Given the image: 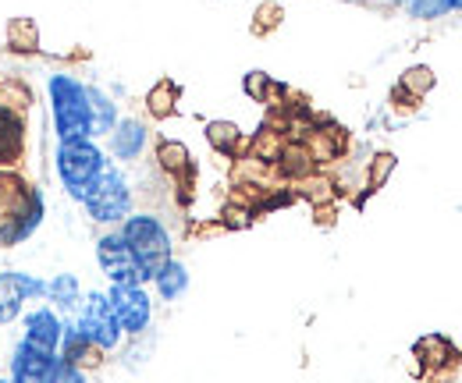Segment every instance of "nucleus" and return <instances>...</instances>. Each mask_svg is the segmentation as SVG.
Here are the masks:
<instances>
[{"instance_id": "10", "label": "nucleus", "mask_w": 462, "mask_h": 383, "mask_svg": "<svg viewBox=\"0 0 462 383\" xmlns=\"http://www.w3.org/2000/svg\"><path fill=\"white\" fill-rule=\"evenodd\" d=\"M97 267L107 277V284H143V274L132 260V249L125 245L117 227H107L97 238Z\"/></svg>"}, {"instance_id": "17", "label": "nucleus", "mask_w": 462, "mask_h": 383, "mask_svg": "<svg viewBox=\"0 0 462 383\" xmlns=\"http://www.w3.org/2000/svg\"><path fill=\"white\" fill-rule=\"evenodd\" d=\"M207 142H210V150L221 153V157H238L245 139H242V128H238L235 121L217 117V121H207Z\"/></svg>"}, {"instance_id": "14", "label": "nucleus", "mask_w": 462, "mask_h": 383, "mask_svg": "<svg viewBox=\"0 0 462 383\" xmlns=\"http://www.w3.org/2000/svg\"><path fill=\"white\" fill-rule=\"evenodd\" d=\"M82 295H86V287H82L79 274L47 277V305H51V309H58L60 316H75V309H79Z\"/></svg>"}, {"instance_id": "27", "label": "nucleus", "mask_w": 462, "mask_h": 383, "mask_svg": "<svg viewBox=\"0 0 462 383\" xmlns=\"http://www.w3.org/2000/svg\"><path fill=\"white\" fill-rule=\"evenodd\" d=\"M242 89H245V96H249L253 104H267L271 93H274V82H271L267 71H249V75L242 78Z\"/></svg>"}, {"instance_id": "12", "label": "nucleus", "mask_w": 462, "mask_h": 383, "mask_svg": "<svg viewBox=\"0 0 462 383\" xmlns=\"http://www.w3.org/2000/svg\"><path fill=\"white\" fill-rule=\"evenodd\" d=\"M60 330H64V316L58 309H51L47 302H40V305L22 313V341H29V344H36L43 351H58Z\"/></svg>"}, {"instance_id": "4", "label": "nucleus", "mask_w": 462, "mask_h": 383, "mask_svg": "<svg viewBox=\"0 0 462 383\" xmlns=\"http://www.w3.org/2000/svg\"><path fill=\"white\" fill-rule=\"evenodd\" d=\"M82 210L100 227H117L135 210V192H132V181H128L125 167L107 164L100 170V178L89 185V192L82 199Z\"/></svg>"}, {"instance_id": "8", "label": "nucleus", "mask_w": 462, "mask_h": 383, "mask_svg": "<svg viewBox=\"0 0 462 383\" xmlns=\"http://www.w3.org/2000/svg\"><path fill=\"white\" fill-rule=\"evenodd\" d=\"M43 220H47V196H43V188L32 185V192L25 196L22 206L0 214V249H14V245L29 242L43 227Z\"/></svg>"}, {"instance_id": "29", "label": "nucleus", "mask_w": 462, "mask_h": 383, "mask_svg": "<svg viewBox=\"0 0 462 383\" xmlns=\"http://www.w3.org/2000/svg\"><path fill=\"white\" fill-rule=\"evenodd\" d=\"M43 383H93V380H89V373H86V369H79V366H68V362H60V359H58L54 373H51V377H47Z\"/></svg>"}, {"instance_id": "13", "label": "nucleus", "mask_w": 462, "mask_h": 383, "mask_svg": "<svg viewBox=\"0 0 462 383\" xmlns=\"http://www.w3.org/2000/svg\"><path fill=\"white\" fill-rule=\"evenodd\" d=\"M58 359L68 366H79V369H97L104 362V355L89 344V337L79 330L75 316H64V330H60V344H58Z\"/></svg>"}, {"instance_id": "6", "label": "nucleus", "mask_w": 462, "mask_h": 383, "mask_svg": "<svg viewBox=\"0 0 462 383\" xmlns=\"http://www.w3.org/2000/svg\"><path fill=\"white\" fill-rule=\"evenodd\" d=\"M107 302L125 337H143L153 324V295L146 284H107Z\"/></svg>"}, {"instance_id": "2", "label": "nucleus", "mask_w": 462, "mask_h": 383, "mask_svg": "<svg viewBox=\"0 0 462 383\" xmlns=\"http://www.w3.org/2000/svg\"><path fill=\"white\" fill-rule=\"evenodd\" d=\"M117 231H121L125 245L132 249V260H135V267L143 274V284H150L157 277V270L174 256V238L168 231V223L157 214H150V210H132L117 223Z\"/></svg>"}, {"instance_id": "7", "label": "nucleus", "mask_w": 462, "mask_h": 383, "mask_svg": "<svg viewBox=\"0 0 462 383\" xmlns=\"http://www.w3.org/2000/svg\"><path fill=\"white\" fill-rule=\"evenodd\" d=\"M29 146L25 104L11 96V82L0 86V170H14Z\"/></svg>"}, {"instance_id": "18", "label": "nucleus", "mask_w": 462, "mask_h": 383, "mask_svg": "<svg viewBox=\"0 0 462 383\" xmlns=\"http://www.w3.org/2000/svg\"><path fill=\"white\" fill-rule=\"evenodd\" d=\"M153 160H157V167H161L168 178H181V174H189V167H192V153H189V146L178 142V139H161L157 150H153Z\"/></svg>"}, {"instance_id": "15", "label": "nucleus", "mask_w": 462, "mask_h": 383, "mask_svg": "<svg viewBox=\"0 0 462 383\" xmlns=\"http://www.w3.org/2000/svg\"><path fill=\"white\" fill-rule=\"evenodd\" d=\"M153 284V291H157V298L161 302H178L185 291H189V284H192V277H189V267L181 263V260H168L161 270H157V277L150 280Z\"/></svg>"}, {"instance_id": "19", "label": "nucleus", "mask_w": 462, "mask_h": 383, "mask_svg": "<svg viewBox=\"0 0 462 383\" xmlns=\"http://www.w3.org/2000/svg\"><path fill=\"white\" fill-rule=\"evenodd\" d=\"M89 110H93V132L97 135H111V128L121 117V107L115 104V96L100 86H89Z\"/></svg>"}, {"instance_id": "32", "label": "nucleus", "mask_w": 462, "mask_h": 383, "mask_svg": "<svg viewBox=\"0 0 462 383\" xmlns=\"http://www.w3.org/2000/svg\"><path fill=\"white\" fill-rule=\"evenodd\" d=\"M0 383H11V380H7V377H0Z\"/></svg>"}, {"instance_id": "24", "label": "nucleus", "mask_w": 462, "mask_h": 383, "mask_svg": "<svg viewBox=\"0 0 462 383\" xmlns=\"http://www.w3.org/2000/svg\"><path fill=\"white\" fill-rule=\"evenodd\" d=\"M7 43H11V50H22V54L40 50V25L32 18H14L7 25Z\"/></svg>"}, {"instance_id": "5", "label": "nucleus", "mask_w": 462, "mask_h": 383, "mask_svg": "<svg viewBox=\"0 0 462 383\" xmlns=\"http://www.w3.org/2000/svg\"><path fill=\"white\" fill-rule=\"evenodd\" d=\"M75 324L79 330L89 337V344L100 351V355H115L117 348L125 344V333L117 327L115 313H111V302H107V291L93 287L82 295L79 309H75Z\"/></svg>"}, {"instance_id": "16", "label": "nucleus", "mask_w": 462, "mask_h": 383, "mask_svg": "<svg viewBox=\"0 0 462 383\" xmlns=\"http://www.w3.org/2000/svg\"><path fill=\"white\" fill-rule=\"evenodd\" d=\"M412 351H416V359L423 362V369H445V366L456 362V344H452L448 337H441V333L420 337Z\"/></svg>"}, {"instance_id": "26", "label": "nucleus", "mask_w": 462, "mask_h": 383, "mask_svg": "<svg viewBox=\"0 0 462 383\" xmlns=\"http://www.w3.org/2000/svg\"><path fill=\"white\" fill-rule=\"evenodd\" d=\"M11 277H14V284H18L22 298H25V305H29V302H47V277L29 274V270H11Z\"/></svg>"}, {"instance_id": "25", "label": "nucleus", "mask_w": 462, "mask_h": 383, "mask_svg": "<svg viewBox=\"0 0 462 383\" xmlns=\"http://www.w3.org/2000/svg\"><path fill=\"white\" fill-rule=\"evenodd\" d=\"M399 4L409 18H420V22H438L448 14V0H399Z\"/></svg>"}, {"instance_id": "3", "label": "nucleus", "mask_w": 462, "mask_h": 383, "mask_svg": "<svg viewBox=\"0 0 462 383\" xmlns=\"http://www.w3.org/2000/svg\"><path fill=\"white\" fill-rule=\"evenodd\" d=\"M111 164V157L104 153V146L97 139H75V142H58L54 150V174H58L60 188L71 203L82 206L89 185L100 178V170Z\"/></svg>"}, {"instance_id": "20", "label": "nucleus", "mask_w": 462, "mask_h": 383, "mask_svg": "<svg viewBox=\"0 0 462 383\" xmlns=\"http://www.w3.org/2000/svg\"><path fill=\"white\" fill-rule=\"evenodd\" d=\"M274 164L291 181H306L313 174V167H317L313 157H310V150H306V142H285V150H282V157Z\"/></svg>"}, {"instance_id": "11", "label": "nucleus", "mask_w": 462, "mask_h": 383, "mask_svg": "<svg viewBox=\"0 0 462 383\" xmlns=\"http://www.w3.org/2000/svg\"><path fill=\"white\" fill-rule=\"evenodd\" d=\"M58 366V351H43L29 341H18L7 359V380L11 383H43Z\"/></svg>"}, {"instance_id": "1", "label": "nucleus", "mask_w": 462, "mask_h": 383, "mask_svg": "<svg viewBox=\"0 0 462 383\" xmlns=\"http://www.w3.org/2000/svg\"><path fill=\"white\" fill-rule=\"evenodd\" d=\"M47 104H51V121H54L58 142L97 139L93 110H89V82H82L71 71L47 75Z\"/></svg>"}, {"instance_id": "9", "label": "nucleus", "mask_w": 462, "mask_h": 383, "mask_svg": "<svg viewBox=\"0 0 462 383\" xmlns=\"http://www.w3.org/2000/svg\"><path fill=\"white\" fill-rule=\"evenodd\" d=\"M104 139H107V150L104 153L111 157V164L132 167L139 164L146 157V150H150V124L143 117L121 114L117 124L111 128V135H104Z\"/></svg>"}, {"instance_id": "22", "label": "nucleus", "mask_w": 462, "mask_h": 383, "mask_svg": "<svg viewBox=\"0 0 462 383\" xmlns=\"http://www.w3.org/2000/svg\"><path fill=\"white\" fill-rule=\"evenodd\" d=\"M434 86H438V75H434V68H430V64H412V68H405L402 78H399V89L409 93L412 100H423Z\"/></svg>"}, {"instance_id": "31", "label": "nucleus", "mask_w": 462, "mask_h": 383, "mask_svg": "<svg viewBox=\"0 0 462 383\" xmlns=\"http://www.w3.org/2000/svg\"><path fill=\"white\" fill-rule=\"evenodd\" d=\"M448 11H462V0H448Z\"/></svg>"}, {"instance_id": "23", "label": "nucleus", "mask_w": 462, "mask_h": 383, "mask_svg": "<svg viewBox=\"0 0 462 383\" xmlns=\"http://www.w3.org/2000/svg\"><path fill=\"white\" fill-rule=\"evenodd\" d=\"M174 110H178V86L164 78V82H157L146 93V114L157 117V121H164V117H171Z\"/></svg>"}, {"instance_id": "21", "label": "nucleus", "mask_w": 462, "mask_h": 383, "mask_svg": "<svg viewBox=\"0 0 462 383\" xmlns=\"http://www.w3.org/2000/svg\"><path fill=\"white\" fill-rule=\"evenodd\" d=\"M22 313H25V298L14 284V277H11V270H0V327L22 320Z\"/></svg>"}, {"instance_id": "30", "label": "nucleus", "mask_w": 462, "mask_h": 383, "mask_svg": "<svg viewBox=\"0 0 462 383\" xmlns=\"http://www.w3.org/2000/svg\"><path fill=\"white\" fill-rule=\"evenodd\" d=\"M278 14H282V11H278V7H271V4H267V7H260V29L278 25Z\"/></svg>"}, {"instance_id": "28", "label": "nucleus", "mask_w": 462, "mask_h": 383, "mask_svg": "<svg viewBox=\"0 0 462 383\" xmlns=\"http://www.w3.org/2000/svg\"><path fill=\"white\" fill-rule=\"evenodd\" d=\"M395 170V153H377L370 164H366V185L370 188H381Z\"/></svg>"}]
</instances>
